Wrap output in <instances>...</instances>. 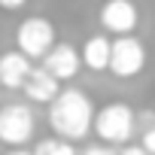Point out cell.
<instances>
[{
	"label": "cell",
	"instance_id": "14",
	"mask_svg": "<svg viewBox=\"0 0 155 155\" xmlns=\"http://www.w3.org/2000/svg\"><path fill=\"white\" fill-rule=\"evenodd\" d=\"M119 155H149V149H146V146L140 143V146H125V149H122Z\"/></svg>",
	"mask_w": 155,
	"mask_h": 155
},
{
	"label": "cell",
	"instance_id": "4",
	"mask_svg": "<svg viewBox=\"0 0 155 155\" xmlns=\"http://www.w3.org/2000/svg\"><path fill=\"white\" fill-rule=\"evenodd\" d=\"M146 67V46L137 37L122 34L119 40H113V55H110V73L119 79H131V76L143 73Z\"/></svg>",
	"mask_w": 155,
	"mask_h": 155
},
{
	"label": "cell",
	"instance_id": "16",
	"mask_svg": "<svg viewBox=\"0 0 155 155\" xmlns=\"http://www.w3.org/2000/svg\"><path fill=\"white\" fill-rule=\"evenodd\" d=\"M6 155H34V152H28V149H18V146H15V149H9Z\"/></svg>",
	"mask_w": 155,
	"mask_h": 155
},
{
	"label": "cell",
	"instance_id": "3",
	"mask_svg": "<svg viewBox=\"0 0 155 155\" xmlns=\"http://www.w3.org/2000/svg\"><path fill=\"white\" fill-rule=\"evenodd\" d=\"M15 43H18V49H21L31 61L46 58V52L55 46V28H52L49 18H43V15H31V18H25V21L18 25V31H15Z\"/></svg>",
	"mask_w": 155,
	"mask_h": 155
},
{
	"label": "cell",
	"instance_id": "1",
	"mask_svg": "<svg viewBox=\"0 0 155 155\" xmlns=\"http://www.w3.org/2000/svg\"><path fill=\"white\" fill-rule=\"evenodd\" d=\"M49 125L64 140H82L94 128V107L91 97L79 88H64L49 104Z\"/></svg>",
	"mask_w": 155,
	"mask_h": 155
},
{
	"label": "cell",
	"instance_id": "10",
	"mask_svg": "<svg viewBox=\"0 0 155 155\" xmlns=\"http://www.w3.org/2000/svg\"><path fill=\"white\" fill-rule=\"evenodd\" d=\"M110 55H113V43L110 37L97 34V37H88L85 46H82V64L88 70H110Z\"/></svg>",
	"mask_w": 155,
	"mask_h": 155
},
{
	"label": "cell",
	"instance_id": "7",
	"mask_svg": "<svg viewBox=\"0 0 155 155\" xmlns=\"http://www.w3.org/2000/svg\"><path fill=\"white\" fill-rule=\"evenodd\" d=\"M43 67L55 76V79L67 82V79H73V76L79 73V67H82V52H76L70 43H55V46L46 52Z\"/></svg>",
	"mask_w": 155,
	"mask_h": 155
},
{
	"label": "cell",
	"instance_id": "12",
	"mask_svg": "<svg viewBox=\"0 0 155 155\" xmlns=\"http://www.w3.org/2000/svg\"><path fill=\"white\" fill-rule=\"evenodd\" d=\"M146 149H149V155H155V125H149L146 131H143V140H140Z\"/></svg>",
	"mask_w": 155,
	"mask_h": 155
},
{
	"label": "cell",
	"instance_id": "15",
	"mask_svg": "<svg viewBox=\"0 0 155 155\" xmlns=\"http://www.w3.org/2000/svg\"><path fill=\"white\" fill-rule=\"evenodd\" d=\"M82 155H116V152H113L110 146H88Z\"/></svg>",
	"mask_w": 155,
	"mask_h": 155
},
{
	"label": "cell",
	"instance_id": "11",
	"mask_svg": "<svg viewBox=\"0 0 155 155\" xmlns=\"http://www.w3.org/2000/svg\"><path fill=\"white\" fill-rule=\"evenodd\" d=\"M34 155H76V149L70 146V140L64 137H55V140H40Z\"/></svg>",
	"mask_w": 155,
	"mask_h": 155
},
{
	"label": "cell",
	"instance_id": "6",
	"mask_svg": "<svg viewBox=\"0 0 155 155\" xmlns=\"http://www.w3.org/2000/svg\"><path fill=\"white\" fill-rule=\"evenodd\" d=\"M140 25V12L134 0H107L101 6V28L107 34H134Z\"/></svg>",
	"mask_w": 155,
	"mask_h": 155
},
{
	"label": "cell",
	"instance_id": "2",
	"mask_svg": "<svg viewBox=\"0 0 155 155\" xmlns=\"http://www.w3.org/2000/svg\"><path fill=\"white\" fill-rule=\"evenodd\" d=\"M134 128H137V116L128 104H107L94 113V134L110 146L128 143Z\"/></svg>",
	"mask_w": 155,
	"mask_h": 155
},
{
	"label": "cell",
	"instance_id": "5",
	"mask_svg": "<svg viewBox=\"0 0 155 155\" xmlns=\"http://www.w3.org/2000/svg\"><path fill=\"white\" fill-rule=\"evenodd\" d=\"M34 137V113L28 104H6L0 107V143L25 146Z\"/></svg>",
	"mask_w": 155,
	"mask_h": 155
},
{
	"label": "cell",
	"instance_id": "13",
	"mask_svg": "<svg viewBox=\"0 0 155 155\" xmlns=\"http://www.w3.org/2000/svg\"><path fill=\"white\" fill-rule=\"evenodd\" d=\"M28 3V0H0V9H6V12H15Z\"/></svg>",
	"mask_w": 155,
	"mask_h": 155
},
{
	"label": "cell",
	"instance_id": "8",
	"mask_svg": "<svg viewBox=\"0 0 155 155\" xmlns=\"http://www.w3.org/2000/svg\"><path fill=\"white\" fill-rule=\"evenodd\" d=\"M31 70H34V64H31V58L21 52V49H9V52H3L0 55V85L3 88H25V79L31 76Z\"/></svg>",
	"mask_w": 155,
	"mask_h": 155
},
{
	"label": "cell",
	"instance_id": "9",
	"mask_svg": "<svg viewBox=\"0 0 155 155\" xmlns=\"http://www.w3.org/2000/svg\"><path fill=\"white\" fill-rule=\"evenodd\" d=\"M58 91H61V79H55L46 67H34L31 76L25 79V94L34 104H52Z\"/></svg>",
	"mask_w": 155,
	"mask_h": 155
}]
</instances>
